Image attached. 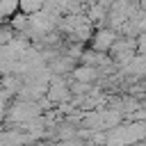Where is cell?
<instances>
[{
    "mask_svg": "<svg viewBox=\"0 0 146 146\" xmlns=\"http://www.w3.org/2000/svg\"><path fill=\"white\" fill-rule=\"evenodd\" d=\"M14 41H16V32L9 27V23H2V25H0V48L11 46Z\"/></svg>",
    "mask_w": 146,
    "mask_h": 146,
    "instance_id": "cell-3",
    "label": "cell"
},
{
    "mask_svg": "<svg viewBox=\"0 0 146 146\" xmlns=\"http://www.w3.org/2000/svg\"><path fill=\"white\" fill-rule=\"evenodd\" d=\"M119 41V32L112 30V27H98L94 32V39L89 43V48L94 52H100V55H110V50L114 48V43Z\"/></svg>",
    "mask_w": 146,
    "mask_h": 146,
    "instance_id": "cell-1",
    "label": "cell"
},
{
    "mask_svg": "<svg viewBox=\"0 0 146 146\" xmlns=\"http://www.w3.org/2000/svg\"><path fill=\"white\" fill-rule=\"evenodd\" d=\"M75 82H82V84H96L98 80H100V71L98 68H94V66H78L75 71H73V75H71Z\"/></svg>",
    "mask_w": 146,
    "mask_h": 146,
    "instance_id": "cell-2",
    "label": "cell"
}]
</instances>
